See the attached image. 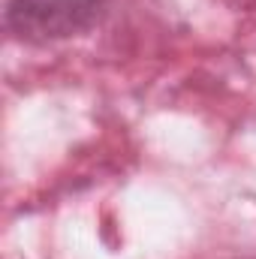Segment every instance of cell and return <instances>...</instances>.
<instances>
[{"instance_id": "cell-1", "label": "cell", "mask_w": 256, "mask_h": 259, "mask_svg": "<svg viewBox=\"0 0 256 259\" xmlns=\"http://www.w3.org/2000/svg\"><path fill=\"white\" fill-rule=\"evenodd\" d=\"M109 0H9L6 27L30 42L69 39L94 27Z\"/></svg>"}]
</instances>
